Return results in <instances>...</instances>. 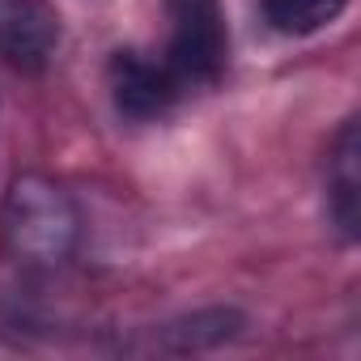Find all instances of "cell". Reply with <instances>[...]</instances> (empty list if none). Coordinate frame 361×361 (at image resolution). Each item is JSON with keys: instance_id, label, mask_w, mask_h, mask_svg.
Returning a JSON list of instances; mask_svg holds the SVG:
<instances>
[{"instance_id": "obj_2", "label": "cell", "mask_w": 361, "mask_h": 361, "mask_svg": "<svg viewBox=\"0 0 361 361\" xmlns=\"http://www.w3.org/2000/svg\"><path fill=\"white\" fill-rule=\"evenodd\" d=\"M174 30L161 64L178 81V90H200L213 85L226 68V26L217 0H170Z\"/></svg>"}, {"instance_id": "obj_1", "label": "cell", "mask_w": 361, "mask_h": 361, "mask_svg": "<svg viewBox=\"0 0 361 361\" xmlns=\"http://www.w3.org/2000/svg\"><path fill=\"white\" fill-rule=\"evenodd\" d=\"M0 243L13 264L51 272L73 259L81 243V213L60 183L43 174H22L0 204Z\"/></svg>"}, {"instance_id": "obj_6", "label": "cell", "mask_w": 361, "mask_h": 361, "mask_svg": "<svg viewBox=\"0 0 361 361\" xmlns=\"http://www.w3.org/2000/svg\"><path fill=\"white\" fill-rule=\"evenodd\" d=\"M348 9V0H264V18L276 35L306 39L323 26H331Z\"/></svg>"}, {"instance_id": "obj_5", "label": "cell", "mask_w": 361, "mask_h": 361, "mask_svg": "<svg viewBox=\"0 0 361 361\" xmlns=\"http://www.w3.org/2000/svg\"><path fill=\"white\" fill-rule=\"evenodd\" d=\"M327 213H331L336 230L344 234V243H353L357 221H361V136H357V119H348L336 132V145L327 157Z\"/></svg>"}, {"instance_id": "obj_3", "label": "cell", "mask_w": 361, "mask_h": 361, "mask_svg": "<svg viewBox=\"0 0 361 361\" xmlns=\"http://www.w3.org/2000/svg\"><path fill=\"white\" fill-rule=\"evenodd\" d=\"M60 47V22L47 0H0V64L13 73H43Z\"/></svg>"}, {"instance_id": "obj_4", "label": "cell", "mask_w": 361, "mask_h": 361, "mask_svg": "<svg viewBox=\"0 0 361 361\" xmlns=\"http://www.w3.org/2000/svg\"><path fill=\"white\" fill-rule=\"evenodd\" d=\"M106 81H111L115 111L128 115V119H161L183 98V90L170 77V68L161 60L140 56V51H115L111 68H106Z\"/></svg>"}]
</instances>
